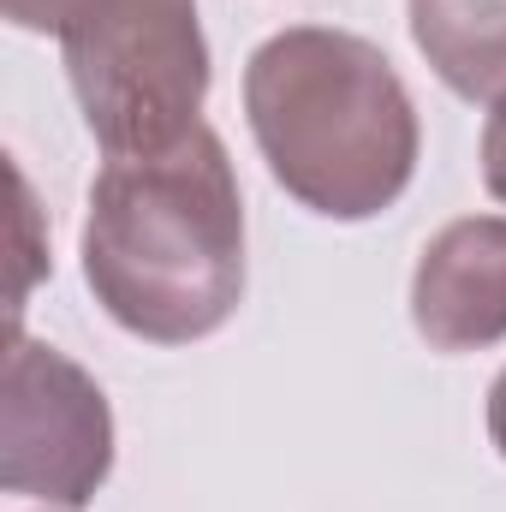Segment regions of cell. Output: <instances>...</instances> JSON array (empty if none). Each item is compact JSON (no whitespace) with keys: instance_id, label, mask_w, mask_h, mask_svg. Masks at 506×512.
I'll return each instance as SVG.
<instances>
[{"instance_id":"2","label":"cell","mask_w":506,"mask_h":512,"mask_svg":"<svg viewBox=\"0 0 506 512\" xmlns=\"http://www.w3.org/2000/svg\"><path fill=\"white\" fill-rule=\"evenodd\" d=\"M251 137L286 197L328 221H376L417 173V108L376 42L328 24L268 36L245 66Z\"/></svg>"},{"instance_id":"6","label":"cell","mask_w":506,"mask_h":512,"mask_svg":"<svg viewBox=\"0 0 506 512\" xmlns=\"http://www.w3.org/2000/svg\"><path fill=\"white\" fill-rule=\"evenodd\" d=\"M411 42L459 102H506V0H411Z\"/></svg>"},{"instance_id":"1","label":"cell","mask_w":506,"mask_h":512,"mask_svg":"<svg viewBox=\"0 0 506 512\" xmlns=\"http://www.w3.org/2000/svg\"><path fill=\"white\" fill-rule=\"evenodd\" d=\"M84 280L149 346H191L245 298V197L209 126L155 155H114L90 185Z\"/></svg>"},{"instance_id":"5","label":"cell","mask_w":506,"mask_h":512,"mask_svg":"<svg viewBox=\"0 0 506 512\" xmlns=\"http://www.w3.org/2000/svg\"><path fill=\"white\" fill-rule=\"evenodd\" d=\"M411 322L429 352H489L506 340V215L447 221L411 274Z\"/></svg>"},{"instance_id":"8","label":"cell","mask_w":506,"mask_h":512,"mask_svg":"<svg viewBox=\"0 0 506 512\" xmlns=\"http://www.w3.org/2000/svg\"><path fill=\"white\" fill-rule=\"evenodd\" d=\"M489 441H495V453L506 459V370L489 387Z\"/></svg>"},{"instance_id":"3","label":"cell","mask_w":506,"mask_h":512,"mask_svg":"<svg viewBox=\"0 0 506 512\" xmlns=\"http://www.w3.org/2000/svg\"><path fill=\"white\" fill-rule=\"evenodd\" d=\"M6 24L54 36L78 114L114 155H155L203 126L209 42L197 0H0Z\"/></svg>"},{"instance_id":"7","label":"cell","mask_w":506,"mask_h":512,"mask_svg":"<svg viewBox=\"0 0 506 512\" xmlns=\"http://www.w3.org/2000/svg\"><path fill=\"white\" fill-rule=\"evenodd\" d=\"M483 185H489L495 203H506V102L483 126Z\"/></svg>"},{"instance_id":"4","label":"cell","mask_w":506,"mask_h":512,"mask_svg":"<svg viewBox=\"0 0 506 512\" xmlns=\"http://www.w3.org/2000/svg\"><path fill=\"white\" fill-rule=\"evenodd\" d=\"M114 471V411L108 393L66 352L12 334L6 405H0V489L78 512Z\"/></svg>"}]
</instances>
